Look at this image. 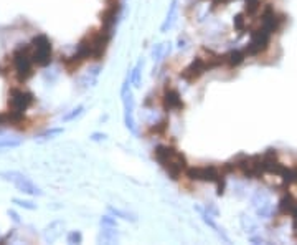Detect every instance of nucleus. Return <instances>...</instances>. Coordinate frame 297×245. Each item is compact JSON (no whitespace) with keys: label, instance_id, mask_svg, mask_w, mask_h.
I'll return each instance as SVG.
<instances>
[{"label":"nucleus","instance_id":"nucleus-1","mask_svg":"<svg viewBox=\"0 0 297 245\" xmlns=\"http://www.w3.org/2000/svg\"><path fill=\"white\" fill-rule=\"evenodd\" d=\"M153 159L167 171V174L170 176V179L177 181L180 179V176L185 173L188 168L187 158L182 151H178L172 146L160 144L153 149Z\"/></svg>","mask_w":297,"mask_h":245},{"label":"nucleus","instance_id":"nucleus-2","mask_svg":"<svg viewBox=\"0 0 297 245\" xmlns=\"http://www.w3.org/2000/svg\"><path fill=\"white\" fill-rule=\"evenodd\" d=\"M112 38L111 32H106L104 28L101 30H91L88 35H84L79 40L76 52L81 55L84 60H101L106 53V48Z\"/></svg>","mask_w":297,"mask_h":245},{"label":"nucleus","instance_id":"nucleus-3","mask_svg":"<svg viewBox=\"0 0 297 245\" xmlns=\"http://www.w3.org/2000/svg\"><path fill=\"white\" fill-rule=\"evenodd\" d=\"M33 65L35 61L32 53V43L30 45H18L12 52V66L18 81H27L35 75Z\"/></svg>","mask_w":297,"mask_h":245},{"label":"nucleus","instance_id":"nucleus-4","mask_svg":"<svg viewBox=\"0 0 297 245\" xmlns=\"http://www.w3.org/2000/svg\"><path fill=\"white\" fill-rule=\"evenodd\" d=\"M187 178L190 181H201V183H213L216 185V194H225V173L218 166H201V168H187Z\"/></svg>","mask_w":297,"mask_h":245},{"label":"nucleus","instance_id":"nucleus-5","mask_svg":"<svg viewBox=\"0 0 297 245\" xmlns=\"http://www.w3.org/2000/svg\"><path fill=\"white\" fill-rule=\"evenodd\" d=\"M129 83H131V80L126 78L122 83V88H121V98H122V106H124V124H126L129 133L137 136L139 131H137V124H136V118H134L136 100H134V93H132Z\"/></svg>","mask_w":297,"mask_h":245},{"label":"nucleus","instance_id":"nucleus-6","mask_svg":"<svg viewBox=\"0 0 297 245\" xmlns=\"http://www.w3.org/2000/svg\"><path fill=\"white\" fill-rule=\"evenodd\" d=\"M0 178L7 181V183H12L15 187L23 194L33 195V197L43 195V190L40 189L32 179L27 178V176L22 173H18V171H0Z\"/></svg>","mask_w":297,"mask_h":245},{"label":"nucleus","instance_id":"nucleus-7","mask_svg":"<svg viewBox=\"0 0 297 245\" xmlns=\"http://www.w3.org/2000/svg\"><path fill=\"white\" fill-rule=\"evenodd\" d=\"M32 53H33V61L35 65L40 68H45L51 63V57H53V47L51 42L47 35L40 33V35L33 37L32 40Z\"/></svg>","mask_w":297,"mask_h":245},{"label":"nucleus","instance_id":"nucleus-8","mask_svg":"<svg viewBox=\"0 0 297 245\" xmlns=\"http://www.w3.org/2000/svg\"><path fill=\"white\" fill-rule=\"evenodd\" d=\"M235 168L248 179H257V178H261V176L264 174L261 154L240 156V158L235 161Z\"/></svg>","mask_w":297,"mask_h":245},{"label":"nucleus","instance_id":"nucleus-9","mask_svg":"<svg viewBox=\"0 0 297 245\" xmlns=\"http://www.w3.org/2000/svg\"><path fill=\"white\" fill-rule=\"evenodd\" d=\"M271 45V33L259 27L257 30L251 32V40L245 48L246 57H257L261 53H264Z\"/></svg>","mask_w":297,"mask_h":245},{"label":"nucleus","instance_id":"nucleus-10","mask_svg":"<svg viewBox=\"0 0 297 245\" xmlns=\"http://www.w3.org/2000/svg\"><path fill=\"white\" fill-rule=\"evenodd\" d=\"M8 110L15 113H27V110L35 103L33 93L27 90H20V88H12L8 93Z\"/></svg>","mask_w":297,"mask_h":245},{"label":"nucleus","instance_id":"nucleus-11","mask_svg":"<svg viewBox=\"0 0 297 245\" xmlns=\"http://www.w3.org/2000/svg\"><path fill=\"white\" fill-rule=\"evenodd\" d=\"M284 22H286L284 15L277 13L271 5L264 7V10H262V13H261V27L269 32L271 35L276 32H279L282 28V25H284Z\"/></svg>","mask_w":297,"mask_h":245},{"label":"nucleus","instance_id":"nucleus-12","mask_svg":"<svg viewBox=\"0 0 297 245\" xmlns=\"http://www.w3.org/2000/svg\"><path fill=\"white\" fill-rule=\"evenodd\" d=\"M205 71H208L205 58L197 57L180 71V78L187 83H193V81H197L198 78H201L203 75H205Z\"/></svg>","mask_w":297,"mask_h":245},{"label":"nucleus","instance_id":"nucleus-13","mask_svg":"<svg viewBox=\"0 0 297 245\" xmlns=\"http://www.w3.org/2000/svg\"><path fill=\"white\" fill-rule=\"evenodd\" d=\"M162 106L167 113H170V111L178 113L185 108V103H183L182 95L175 90V88H167L162 95Z\"/></svg>","mask_w":297,"mask_h":245},{"label":"nucleus","instance_id":"nucleus-14","mask_svg":"<svg viewBox=\"0 0 297 245\" xmlns=\"http://www.w3.org/2000/svg\"><path fill=\"white\" fill-rule=\"evenodd\" d=\"M119 10H121V5L119 3H111L107 5V8L101 13V23L102 28L106 32H114V27H116L117 17H119Z\"/></svg>","mask_w":297,"mask_h":245},{"label":"nucleus","instance_id":"nucleus-15","mask_svg":"<svg viewBox=\"0 0 297 245\" xmlns=\"http://www.w3.org/2000/svg\"><path fill=\"white\" fill-rule=\"evenodd\" d=\"M195 210H197V212H200L201 220L208 225V227H211L218 235H220V237H221L223 240H225L226 244H230V237H228V235H226L225 232H223V229L218 227V224L215 222V219H213V215H211L210 212H208V210H203L201 207H198V205H195Z\"/></svg>","mask_w":297,"mask_h":245},{"label":"nucleus","instance_id":"nucleus-16","mask_svg":"<svg viewBox=\"0 0 297 245\" xmlns=\"http://www.w3.org/2000/svg\"><path fill=\"white\" fill-rule=\"evenodd\" d=\"M83 61H84V58L76 52H74L71 57L61 58V65L64 66V70H66V73H69V75H73L74 71L79 70V66L83 65Z\"/></svg>","mask_w":297,"mask_h":245},{"label":"nucleus","instance_id":"nucleus-17","mask_svg":"<svg viewBox=\"0 0 297 245\" xmlns=\"http://www.w3.org/2000/svg\"><path fill=\"white\" fill-rule=\"evenodd\" d=\"M177 10H178V0H172L170 5H168V12H167L165 20H163V23L160 25V32L162 33L168 32L173 27V23H175V18H177Z\"/></svg>","mask_w":297,"mask_h":245},{"label":"nucleus","instance_id":"nucleus-18","mask_svg":"<svg viewBox=\"0 0 297 245\" xmlns=\"http://www.w3.org/2000/svg\"><path fill=\"white\" fill-rule=\"evenodd\" d=\"M296 205H297V199L294 197V195L286 194L284 197L279 200V204H277V212H279L281 215H291Z\"/></svg>","mask_w":297,"mask_h":245},{"label":"nucleus","instance_id":"nucleus-19","mask_svg":"<svg viewBox=\"0 0 297 245\" xmlns=\"http://www.w3.org/2000/svg\"><path fill=\"white\" fill-rule=\"evenodd\" d=\"M245 58H246V53L243 50H231L223 57V61H225L230 68H236L245 61Z\"/></svg>","mask_w":297,"mask_h":245},{"label":"nucleus","instance_id":"nucleus-20","mask_svg":"<svg viewBox=\"0 0 297 245\" xmlns=\"http://www.w3.org/2000/svg\"><path fill=\"white\" fill-rule=\"evenodd\" d=\"M279 178L282 179V185H297V166H292V168H282Z\"/></svg>","mask_w":297,"mask_h":245},{"label":"nucleus","instance_id":"nucleus-21","mask_svg":"<svg viewBox=\"0 0 297 245\" xmlns=\"http://www.w3.org/2000/svg\"><path fill=\"white\" fill-rule=\"evenodd\" d=\"M119 240V234L116 232V227H104L99 234V242L104 244H116Z\"/></svg>","mask_w":297,"mask_h":245},{"label":"nucleus","instance_id":"nucleus-22","mask_svg":"<svg viewBox=\"0 0 297 245\" xmlns=\"http://www.w3.org/2000/svg\"><path fill=\"white\" fill-rule=\"evenodd\" d=\"M99 73H101V66L91 68V70H89L86 75L81 78V85L83 86H94V85H96V81H98Z\"/></svg>","mask_w":297,"mask_h":245},{"label":"nucleus","instance_id":"nucleus-23","mask_svg":"<svg viewBox=\"0 0 297 245\" xmlns=\"http://www.w3.org/2000/svg\"><path fill=\"white\" fill-rule=\"evenodd\" d=\"M205 61H206L208 70L218 68V66L221 65V63H225V61H223V57H221V55H218V53H213L211 50H206V58H205Z\"/></svg>","mask_w":297,"mask_h":245},{"label":"nucleus","instance_id":"nucleus-24","mask_svg":"<svg viewBox=\"0 0 297 245\" xmlns=\"http://www.w3.org/2000/svg\"><path fill=\"white\" fill-rule=\"evenodd\" d=\"M167 53H170V43H158V45L153 47L152 50V57L155 61H160L163 57L167 55Z\"/></svg>","mask_w":297,"mask_h":245},{"label":"nucleus","instance_id":"nucleus-25","mask_svg":"<svg viewBox=\"0 0 297 245\" xmlns=\"http://www.w3.org/2000/svg\"><path fill=\"white\" fill-rule=\"evenodd\" d=\"M142 68H144V61L142 60H139L137 63H136V66L132 68V71H131V83L136 88H139L141 86V76H142Z\"/></svg>","mask_w":297,"mask_h":245},{"label":"nucleus","instance_id":"nucleus-26","mask_svg":"<svg viewBox=\"0 0 297 245\" xmlns=\"http://www.w3.org/2000/svg\"><path fill=\"white\" fill-rule=\"evenodd\" d=\"M107 210L114 215V217H121L124 220H131V222H136V220H137L136 214L126 212V210H121V209H116V207H112V205H107Z\"/></svg>","mask_w":297,"mask_h":245},{"label":"nucleus","instance_id":"nucleus-27","mask_svg":"<svg viewBox=\"0 0 297 245\" xmlns=\"http://www.w3.org/2000/svg\"><path fill=\"white\" fill-rule=\"evenodd\" d=\"M63 128H51V129H47V131H43L42 134L38 136V138H35L38 141V143H43V141H48V139H53L54 136H59V134H63Z\"/></svg>","mask_w":297,"mask_h":245},{"label":"nucleus","instance_id":"nucleus-28","mask_svg":"<svg viewBox=\"0 0 297 245\" xmlns=\"http://www.w3.org/2000/svg\"><path fill=\"white\" fill-rule=\"evenodd\" d=\"M167 128H168V120H162V121H158L157 124L150 126V128H148V133L162 136V134H165Z\"/></svg>","mask_w":297,"mask_h":245},{"label":"nucleus","instance_id":"nucleus-29","mask_svg":"<svg viewBox=\"0 0 297 245\" xmlns=\"http://www.w3.org/2000/svg\"><path fill=\"white\" fill-rule=\"evenodd\" d=\"M18 146H22V139H15V138L0 139V149H12V148H18Z\"/></svg>","mask_w":297,"mask_h":245},{"label":"nucleus","instance_id":"nucleus-30","mask_svg":"<svg viewBox=\"0 0 297 245\" xmlns=\"http://www.w3.org/2000/svg\"><path fill=\"white\" fill-rule=\"evenodd\" d=\"M83 113H84V106H76V108H73L71 111L66 113V115L63 116V121H64V122L74 121V120H76V118L83 116Z\"/></svg>","mask_w":297,"mask_h":245},{"label":"nucleus","instance_id":"nucleus-31","mask_svg":"<svg viewBox=\"0 0 297 245\" xmlns=\"http://www.w3.org/2000/svg\"><path fill=\"white\" fill-rule=\"evenodd\" d=\"M233 25H235V28L238 32H240V35H243L246 30V18L243 13H238V15H235V18H233Z\"/></svg>","mask_w":297,"mask_h":245},{"label":"nucleus","instance_id":"nucleus-32","mask_svg":"<svg viewBox=\"0 0 297 245\" xmlns=\"http://www.w3.org/2000/svg\"><path fill=\"white\" fill-rule=\"evenodd\" d=\"M66 242L68 244H81L83 242V235L79 230H71V232L68 234L66 237Z\"/></svg>","mask_w":297,"mask_h":245},{"label":"nucleus","instance_id":"nucleus-33","mask_svg":"<svg viewBox=\"0 0 297 245\" xmlns=\"http://www.w3.org/2000/svg\"><path fill=\"white\" fill-rule=\"evenodd\" d=\"M12 202L20 205V207H23V209H28V210H35V209H37V204L30 202V200H23V199H17V197H15V199H12Z\"/></svg>","mask_w":297,"mask_h":245},{"label":"nucleus","instance_id":"nucleus-34","mask_svg":"<svg viewBox=\"0 0 297 245\" xmlns=\"http://www.w3.org/2000/svg\"><path fill=\"white\" fill-rule=\"evenodd\" d=\"M101 225H102V227H116L117 222H116V219H114L112 215H104V217L101 219Z\"/></svg>","mask_w":297,"mask_h":245},{"label":"nucleus","instance_id":"nucleus-35","mask_svg":"<svg viewBox=\"0 0 297 245\" xmlns=\"http://www.w3.org/2000/svg\"><path fill=\"white\" fill-rule=\"evenodd\" d=\"M106 138H107V136L104 134V133H93L91 134V139L93 141H101V139H106Z\"/></svg>","mask_w":297,"mask_h":245},{"label":"nucleus","instance_id":"nucleus-36","mask_svg":"<svg viewBox=\"0 0 297 245\" xmlns=\"http://www.w3.org/2000/svg\"><path fill=\"white\" fill-rule=\"evenodd\" d=\"M8 215H12V219L15 220V222L20 224V217H18V214L15 212V210H8Z\"/></svg>","mask_w":297,"mask_h":245},{"label":"nucleus","instance_id":"nucleus-37","mask_svg":"<svg viewBox=\"0 0 297 245\" xmlns=\"http://www.w3.org/2000/svg\"><path fill=\"white\" fill-rule=\"evenodd\" d=\"M7 124V113H0V126Z\"/></svg>","mask_w":297,"mask_h":245},{"label":"nucleus","instance_id":"nucleus-38","mask_svg":"<svg viewBox=\"0 0 297 245\" xmlns=\"http://www.w3.org/2000/svg\"><path fill=\"white\" fill-rule=\"evenodd\" d=\"M292 224H297V205L294 207V210H292Z\"/></svg>","mask_w":297,"mask_h":245},{"label":"nucleus","instance_id":"nucleus-39","mask_svg":"<svg viewBox=\"0 0 297 245\" xmlns=\"http://www.w3.org/2000/svg\"><path fill=\"white\" fill-rule=\"evenodd\" d=\"M228 2H231V0H213V3H215V5H220V3H228Z\"/></svg>","mask_w":297,"mask_h":245},{"label":"nucleus","instance_id":"nucleus-40","mask_svg":"<svg viewBox=\"0 0 297 245\" xmlns=\"http://www.w3.org/2000/svg\"><path fill=\"white\" fill-rule=\"evenodd\" d=\"M178 48H185V40H182V38H178Z\"/></svg>","mask_w":297,"mask_h":245},{"label":"nucleus","instance_id":"nucleus-41","mask_svg":"<svg viewBox=\"0 0 297 245\" xmlns=\"http://www.w3.org/2000/svg\"><path fill=\"white\" fill-rule=\"evenodd\" d=\"M292 230H294V237L297 239V224H292Z\"/></svg>","mask_w":297,"mask_h":245}]
</instances>
